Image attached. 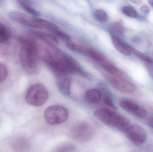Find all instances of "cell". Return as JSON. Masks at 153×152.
Returning a JSON list of instances; mask_svg holds the SVG:
<instances>
[{"mask_svg":"<svg viewBox=\"0 0 153 152\" xmlns=\"http://www.w3.org/2000/svg\"><path fill=\"white\" fill-rule=\"evenodd\" d=\"M44 59L48 68L59 76L64 77L70 74H77L85 78H91L74 58L59 49L53 47L46 48L44 53Z\"/></svg>","mask_w":153,"mask_h":152,"instance_id":"1","label":"cell"},{"mask_svg":"<svg viewBox=\"0 0 153 152\" xmlns=\"http://www.w3.org/2000/svg\"><path fill=\"white\" fill-rule=\"evenodd\" d=\"M94 115L106 126L124 133H126L130 126V122L126 117L111 109H100L94 112Z\"/></svg>","mask_w":153,"mask_h":152,"instance_id":"2","label":"cell"},{"mask_svg":"<svg viewBox=\"0 0 153 152\" xmlns=\"http://www.w3.org/2000/svg\"><path fill=\"white\" fill-rule=\"evenodd\" d=\"M39 52L32 48L21 46L19 51V58L22 66L27 74L35 75L40 69L38 56Z\"/></svg>","mask_w":153,"mask_h":152,"instance_id":"3","label":"cell"},{"mask_svg":"<svg viewBox=\"0 0 153 152\" xmlns=\"http://www.w3.org/2000/svg\"><path fill=\"white\" fill-rule=\"evenodd\" d=\"M48 98V92L42 84H36L28 89L26 100L29 104L34 106H40L45 103Z\"/></svg>","mask_w":153,"mask_h":152,"instance_id":"4","label":"cell"},{"mask_svg":"<svg viewBox=\"0 0 153 152\" xmlns=\"http://www.w3.org/2000/svg\"><path fill=\"white\" fill-rule=\"evenodd\" d=\"M44 117L49 125H58L67 120L69 112L66 108L62 105H53L46 109L44 112Z\"/></svg>","mask_w":153,"mask_h":152,"instance_id":"5","label":"cell"},{"mask_svg":"<svg viewBox=\"0 0 153 152\" xmlns=\"http://www.w3.org/2000/svg\"><path fill=\"white\" fill-rule=\"evenodd\" d=\"M94 129L86 121L74 124L70 129V135L73 139L80 142L90 141L94 136Z\"/></svg>","mask_w":153,"mask_h":152,"instance_id":"6","label":"cell"},{"mask_svg":"<svg viewBox=\"0 0 153 152\" xmlns=\"http://www.w3.org/2000/svg\"><path fill=\"white\" fill-rule=\"evenodd\" d=\"M109 81L114 88L124 93L132 94L134 93L135 86L130 81L119 76H112L109 77Z\"/></svg>","mask_w":153,"mask_h":152,"instance_id":"7","label":"cell"},{"mask_svg":"<svg viewBox=\"0 0 153 152\" xmlns=\"http://www.w3.org/2000/svg\"><path fill=\"white\" fill-rule=\"evenodd\" d=\"M125 133L128 139L136 144H143L147 140V133L145 129L139 125H130Z\"/></svg>","mask_w":153,"mask_h":152,"instance_id":"8","label":"cell"},{"mask_svg":"<svg viewBox=\"0 0 153 152\" xmlns=\"http://www.w3.org/2000/svg\"><path fill=\"white\" fill-rule=\"evenodd\" d=\"M119 104L126 111L137 117L143 119L147 115V111L144 108L131 100L122 99L120 101Z\"/></svg>","mask_w":153,"mask_h":152,"instance_id":"9","label":"cell"},{"mask_svg":"<svg viewBox=\"0 0 153 152\" xmlns=\"http://www.w3.org/2000/svg\"><path fill=\"white\" fill-rule=\"evenodd\" d=\"M11 19L22 25L34 28L40 29L36 22L35 18H31L26 14L18 12H12L9 14Z\"/></svg>","mask_w":153,"mask_h":152,"instance_id":"10","label":"cell"},{"mask_svg":"<svg viewBox=\"0 0 153 152\" xmlns=\"http://www.w3.org/2000/svg\"><path fill=\"white\" fill-rule=\"evenodd\" d=\"M111 39L112 43L117 51L126 56L131 55L132 53L130 51L131 46L124 42L120 37H111Z\"/></svg>","mask_w":153,"mask_h":152,"instance_id":"11","label":"cell"},{"mask_svg":"<svg viewBox=\"0 0 153 152\" xmlns=\"http://www.w3.org/2000/svg\"><path fill=\"white\" fill-rule=\"evenodd\" d=\"M12 145L16 152H26L30 148V142L26 137H19L14 140Z\"/></svg>","mask_w":153,"mask_h":152,"instance_id":"12","label":"cell"},{"mask_svg":"<svg viewBox=\"0 0 153 152\" xmlns=\"http://www.w3.org/2000/svg\"><path fill=\"white\" fill-rule=\"evenodd\" d=\"M102 98L100 90L96 88H91L86 91L85 94L84 99L87 103L94 104L100 101Z\"/></svg>","mask_w":153,"mask_h":152,"instance_id":"13","label":"cell"},{"mask_svg":"<svg viewBox=\"0 0 153 152\" xmlns=\"http://www.w3.org/2000/svg\"><path fill=\"white\" fill-rule=\"evenodd\" d=\"M32 32L35 37L46 43L50 46H56L58 45L57 38L50 34L38 31H33Z\"/></svg>","mask_w":153,"mask_h":152,"instance_id":"14","label":"cell"},{"mask_svg":"<svg viewBox=\"0 0 153 152\" xmlns=\"http://www.w3.org/2000/svg\"><path fill=\"white\" fill-rule=\"evenodd\" d=\"M72 79L69 77H64L58 82V87L61 93L65 96H69L71 93V87Z\"/></svg>","mask_w":153,"mask_h":152,"instance_id":"15","label":"cell"},{"mask_svg":"<svg viewBox=\"0 0 153 152\" xmlns=\"http://www.w3.org/2000/svg\"><path fill=\"white\" fill-rule=\"evenodd\" d=\"M100 90L102 93V101L103 103L112 109H117V107L113 102V99L110 93L107 90V87L103 84H101Z\"/></svg>","mask_w":153,"mask_h":152,"instance_id":"16","label":"cell"},{"mask_svg":"<svg viewBox=\"0 0 153 152\" xmlns=\"http://www.w3.org/2000/svg\"><path fill=\"white\" fill-rule=\"evenodd\" d=\"M35 19L36 22L39 26L40 28H45V29H47L48 30H49L53 33L59 29V28L55 24L50 21H48L40 18H35Z\"/></svg>","mask_w":153,"mask_h":152,"instance_id":"17","label":"cell"},{"mask_svg":"<svg viewBox=\"0 0 153 152\" xmlns=\"http://www.w3.org/2000/svg\"><path fill=\"white\" fill-rule=\"evenodd\" d=\"M11 37V33L9 28L0 22V43H8Z\"/></svg>","mask_w":153,"mask_h":152,"instance_id":"18","label":"cell"},{"mask_svg":"<svg viewBox=\"0 0 153 152\" xmlns=\"http://www.w3.org/2000/svg\"><path fill=\"white\" fill-rule=\"evenodd\" d=\"M109 31L111 37H120V36L124 35L125 29L121 24L118 22H115L111 25L109 28Z\"/></svg>","mask_w":153,"mask_h":152,"instance_id":"19","label":"cell"},{"mask_svg":"<svg viewBox=\"0 0 153 152\" xmlns=\"http://www.w3.org/2000/svg\"><path fill=\"white\" fill-rule=\"evenodd\" d=\"M19 4L21 6L22 8L27 12V13L31 14L32 16L38 17L40 16V13L38 11L33 8L30 4L28 1H17Z\"/></svg>","mask_w":153,"mask_h":152,"instance_id":"20","label":"cell"},{"mask_svg":"<svg viewBox=\"0 0 153 152\" xmlns=\"http://www.w3.org/2000/svg\"><path fill=\"white\" fill-rule=\"evenodd\" d=\"M121 12L126 16L130 18H138V14L136 10L134 8L129 6H124L121 9Z\"/></svg>","mask_w":153,"mask_h":152,"instance_id":"21","label":"cell"},{"mask_svg":"<svg viewBox=\"0 0 153 152\" xmlns=\"http://www.w3.org/2000/svg\"><path fill=\"white\" fill-rule=\"evenodd\" d=\"M94 17L97 20L102 23H106L108 21L109 18L106 12L102 10H97L94 13Z\"/></svg>","mask_w":153,"mask_h":152,"instance_id":"22","label":"cell"},{"mask_svg":"<svg viewBox=\"0 0 153 152\" xmlns=\"http://www.w3.org/2000/svg\"><path fill=\"white\" fill-rule=\"evenodd\" d=\"M130 51L131 53H134L137 56H138L139 58H141L143 60L146 62H149V63H153V61L151 58H149L147 55L144 54L143 53L139 51H137L136 49H134L133 47H131L130 48Z\"/></svg>","mask_w":153,"mask_h":152,"instance_id":"23","label":"cell"},{"mask_svg":"<svg viewBox=\"0 0 153 152\" xmlns=\"http://www.w3.org/2000/svg\"><path fill=\"white\" fill-rule=\"evenodd\" d=\"M75 150V147L73 145L66 144L59 146L53 152H73Z\"/></svg>","mask_w":153,"mask_h":152,"instance_id":"24","label":"cell"},{"mask_svg":"<svg viewBox=\"0 0 153 152\" xmlns=\"http://www.w3.org/2000/svg\"><path fill=\"white\" fill-rule=\"evenodd\" d=\"M8 70L4 64L0 62V83L4 81L8 76Z\"/></svg>","mask_w":153,"mask_h":152,"instance_id":"25","label":"cell"},{"mask_svg":"<svg viewBox=\"0 0 153 152\" xmlns=\"http://www.w3.org/2000/svg\"><path fill=\"white\" fill-rule=\"evenodd\" d=\"M54 34L59 39H61V40H63V41H65V42H69L70 39H71V37L70 35H67V34L65 33V32L59 30V29L56 31L54 33Z\"/></svg>","mask_w":153,"mask_h":152,"instance_id":"26","label":"cell"},{"mask_svg":"<svg viewBox=\"0 0 153 152\" xmlns=\"http://www.w3.org/2000/svg\"><path fill=\"white\" fill-rule=\"evenodd\" d=\"M145 64L146 68L149 72V75L153 79V63L146 62Z\"/></svg>","mask_w":153,"mask_h":152,"instance_id":"27","label":"cell"},{"mask_svg":"<svg viewBox=\"0 0 153 152\" xmlns=\"http://www.w3.org/2000/svg\"><path fill=\"white\" fill-rule=\"evenodd\" d=\"M140 10L143 12H144V13H147L150 12V8H149L148 6H146V5H143V6L141 7Z\"/></svg>","mask_w":153,"mask_h":152,"instance_id":"28","label":"cell"},{"mask_svg":"<svg viewBox=\"0 0 153 152\" xmlns=\"http://www.w3.org/2000/svg\"><path fill=\"white\" fill-rule=\"evenodd\" d=\"M132 2L134 3V4H140L142 2V1L140 0H134V1H131Z\"/></svg>","mask_w":153,"mask_h":152,"instance_id":"29","label":"cell"},{"mask_svg":"<svg viewBox=\"0 0 153 152\" xmlns=\"http://www.w3.org/2000/svg\"><path fill=\"white\" fill-rule=\"evenodd\" d=\"M149 126L153 129V118L151 119L149 121Z\"/></svg>","mask_w":153,"mask_h":152,"instance_id":"30","label":"cell"},{"mask_svg":"<svg viewBox=\"0 0 153 152\" xmlns=\"http://www.w3.org/2000/svg\"><path fill=\"white\" fill-rule=\"evenodd\" d=\"M149 4H151V6H152L153 7V0H151V1H148Z\"/></svg>","mask_w":153,"mask_h":152,"instance_id":"31","label":"cell"},{"mask_svg":"<svg viewBox=\"0 0 153 152\" xmlns=\"http://www.w3.org/2000/svg\"><path fill=\"white\" fill-rule=\"evenodd\" d=\"M3 1H0V4H1L2 2Z\"/></svg>","mask_w":153,"mask_h":152,"instance_id":"32","label":"cell"}]
</instances>
